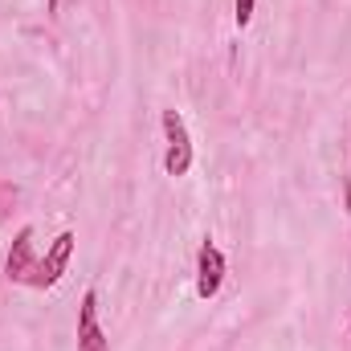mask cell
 I'll list each match as a JSON object with an SVG mask.
<instances>
[{
	"instance_id": "obj_3",
	"label": "cell",
	"mask_w": 351,
	"mask_h": 351,
	"mask_svg": "<svg viewBox=\"0 0 351 351\" xmlns=\"http://www.w3.org/2000/svg\"><path fill=\"white\" fill-rule=\"evenodd\" d=\"M221 282H225V254L213 241H204L200 254H196V298H204V302L217 298Z\"/></svg>"
},
{
	"instance_id": "obj_5",
	"label": "cell",
	"mask_w": 351,
	"mask_h": 351,
	"mask_svg": "<svg viewBox=\"0 0 351 351\" xmlns=\"http://www.w3.org/2000/svg\"><path fill=\"white\" fill-rule=\"evenodd\" d=\"M33 265H37V258H33V225H25L12 237V250L4 258V274H8V282H29Z\"/></svg>"
},
{
	"instance_id": "obj_1",
	"label": "cell",
	"mask_w": 351,
	"mask_h": 351,
	"mask_svg": "<svg viewBox=\"0 0 351 351\" xmlns=\"http://www.w3.org/2000/svg\"><path fill=\"white\" fill-rule=\"evenodd\" d=\"M160 127H164V139H168V156H164L168 176H188L192 172V135H188L184 114L180 110H164Z\"/></svg>"
},
{
	"instance_id": "obj_4",
	"label": "cell",
	"mask_w": 351,
	"mask_h": 351,
	"mask_svg": "<svg viewBox=\"0 0 351 351\" xmlns=\"http://www.w3.org/2000/svg\"><path fill=\"white\" fill-rule=\"evenodd\" d=\"M78 351H110L102 323H98V294L94 290L82 294V306H78Z\"/></svg>"
},
{
	"instance_id": "obj_6",
	"label": "cell",
	"mask_w": 351,
	"mask_h": 351,
	"mask_svg": "<svg viewBox=\"0 0 351 351\" xmlns=\"http://www.w3.org/2000/svg\"><path fill=\"white\" fill-rule=\"evenodd\" d=\"M254 4L258 0H233V16H237V29H245L254 21Z\"/></svg>"
},
{
	"instance_id": "obj_2",
	"label": "cell",
	"mask_w": 351,
	"mask_h": 351,
	"mask_svg": "<svg viewBox=\"0 0 351 351\" xmlns=\"http://www.w3.org/2000/svg\"><path fill=\"white\" fill-rule=\"evenodd\" d=\"M70 258H74V233L66 229V233L53 237V245L45 250V258L33 265L29 286H33V290H49V286H58L62 274H66V265H70Z\"/></svg>"
}]
</instances>
